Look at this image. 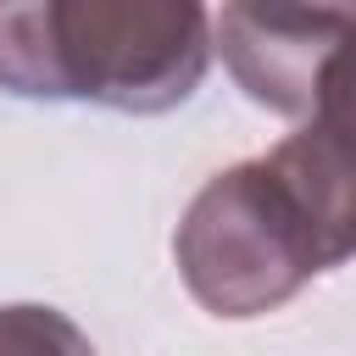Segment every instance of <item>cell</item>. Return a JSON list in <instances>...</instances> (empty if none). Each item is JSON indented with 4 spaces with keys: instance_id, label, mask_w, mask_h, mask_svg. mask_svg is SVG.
Listing matches in <instances>:
<instances>
[{
    "instance_id": "cell-1",
    "label": "cell",
    "mask_w": 356,
    "mask_h": 356,
    "mask_svg": "<svg viewBox=\"0 0 356 356\" xmlns=\"http://www.w3.org/2000/svg\"><path fill=\"white\" fill-rule=\"evenodd\" d=\"M211 61V17L178 0L0 6V89L111 111L184 106Z\"/></svg>"
},
{
    "instance_id": "cell-2",
    "label": "cell",
    "mask_w": 356,
    "mask_h": 356,
    "mask_svg": "<svg viewBox=\"0 0 356 356\" xmlns=\"http://www.w3.org/2000/svg\"><path fill=\"white\" fill-rule=\"evenodd\" d=\"M172 256L184 289L211 317H261L323 273L317 245L267 161L211 172L172 234Z\"/></svg>"
},
{
    "instance_id": "cell-3",
    "label": "cell",
    "mask_w": 356,
    "mask_h": 356,
    "mask_svg": "<svg viewBox=\"0 0 356 356\" xmlns=\"http://www.w3.org/2000/svg\"><path fill=\"white\" fill-rule=\"evenodd\" d=\"M356 28V6H222L211 39L234 83L284 117H312L317 83Z\"/></svg>"
},
{
    "instance_id": "cell-4",
    "label": "cell",
    "mask_w": 356,
    "mask_h": 356,
    "mask_svg": "<svg viewBox=\"0 0 356 356\" xmlns=\"http://www.w3.org/2000/svg\"><path fill=\"white\" fill-rule=\"evenodd\" d=\"M261 161L295 200L317 261L339 267L345 256H356V106L312 111Z\"/></svg>"
},
{
    "instance_id": "cell-5",
    "label": "cell",
    "mask_w": 356,
    "mask_h": 356,
    "mask_svg": "<svg viewBox=\"0 0 356 356\" xmlns=\"http://www.w3.org/2000/svg\"><path fill=\"white\" fill-rule=\"evenodd\" d=\"M0 356H95V345L56 306H0Z\"/></svg>"
}]
</instances>
